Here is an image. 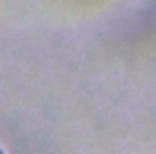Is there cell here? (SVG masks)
<instances>
[{
  "label": "cell",
  "mask_w": 156,
  "mask_h": 154,
  "mask_svg": "<svg viewBox=\"0 0 156 154\" xmlns=\"http://www.w3.org/2000/svg\"><path fill=\"white\" fill-rule=\"evenodd\" d=\"M0 154H6V152H4V150H2V148H0Z\"/></svg>",
  "instance_id": "cell-1"
}]
</instances>
